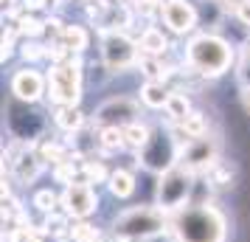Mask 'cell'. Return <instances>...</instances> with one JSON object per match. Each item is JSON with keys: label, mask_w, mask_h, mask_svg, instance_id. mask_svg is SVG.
I'll return each instance as SVG.
<instances>
[{"label": "cell", "mask_w": 250, "mask_h": 242, "mask_svg": "<svg viewBox=\"0 0 250 242\" xmlns=\"http://www.w3.org/2000/svg\"><path fill=\"white\" fill-rule=\"evenodd\" d=\"M0 3H6V6H9V3H14V0H0Z\"/></svg>", "instance_id": "32"}, {"label": "cell", "mask_w": 250, "mask_h": 242, "mask_svg": "<svg viewBox=\"0 0 250 242\" xmlns=\"http://www.w3.org/2000/svg\"><path fill=\"white\" fill-rule=\"evenodd\" d=\"M17 177L23 180V183H28V180H34L37 175H40V158L37 155H23L20 161H17Z\"/></svg>", "instance_id": "22"}, {"label": "cell", "mask_w": 250, "mask_h": 242, "mask_svg": "<svg viewBox=\"0 0 250 242\" xmlns=\"http://www.w3.org/2000/svg\"><path fill=\"white\" fill-rule=\"evenodd\" d=\"M166 228H169V214H163L160 208H149V206L129 208L124 214H118L115 222H113L115 240H121V242L155 240V237H160Z\"/></svg>", "instance_id": "3"}, {"label": "cell", "mask_w": 250, "mask_h": 242, "mask_svg": "<svg viewBox=\"0 0 250 242\" xmlns=\"http://www.w3.org/2000/svg\"><path fill=\"white\" fill-rule=\"evenodd\" d=\"M177 155H180V144L174 138V132L171 130H166V132L160 130V132H152L149 141L138 150V161L144 163V169L160 175L177 163Z\"/></svg>", "instance_id": "5"}, {"label": "cell", "mask_w": 250, "mask_h": 242, "mask_svg": "<svg viewBox=\"0 0 250 242\" xmlns=\"http://www.w3.org/2000/svg\"><path fill=\"white\" fill-rule=\"evenodd\" d=\"M242 107L250 113V85L248 88H242Z\"/></svg>", "instance_id": "30"}, {"label": "cell", "mask_w": 250, "mask_h": 242, "mask_svg": "<svg viewBox=\"0 0 250 242\" xmlns=\"http://www.w3.org/2000/svg\"><path fill=\"white\" fill-rule=\"evenodd\" d=\"M0 175H3V163H0Z\"/></svg>", "instance_id": "33"}, {"label": "cell", "mask_w": 250, "mask_h": 242, "mask_svg": "<svg viewBox=\"0 0 250 242\" xmlns=\"http://www.w3.org/2000/svg\"><path fill=\"white\" fill-rule=\"evenodd\" d=\"M110 192H113V197H118V200H126V197H132V192H135V177H132V172H126V169H115L110 177Z\"/></svg>", "instance_id": "16"}, {"label": "cell", "mask_w": 250, "mask_h": 242, "mask_svg": "<svg viewBox=\"0 0 250 242\" xmlns=\"http://www.w3.org/2000/svg\"><path fill=\"white\" fill-rule=\"evenodd\" d=\"M138 65H141V70L146 73L149 82H166V76H169V68H166L160 59H155V57H144Z\"/></svg>", "instance_id": "21"}, {"label": "cell", "mask_w": 250, "mask_h": 242, "mask_svg": "<svg viewBox=\"0 0 250 242\" xmlns=\"http://www.w3.org/2000/svg\"><path fill=\"white\" fill-rule=\"evenodd\" d=\"M169 88L163 85V82H146L144 88H141V102L146 104V107H152V110H160L163 104H166V99H169Z\"/></svg>", "instance_id": "17"}, {"label": "cell", "mask_w": 250, "mask_h": 242, "mask_svg": "<svg viewBox=\"0 0 250 242\" xmlns=\"http://www.w3.org/2000/svg\"><path fill=\"white\" fill-rule=\"evenodd\" d=\"M141 51L146 54V57H155V59H160L166 51H169V40L163 37V31L160 28H155V25H149L146 31L141 34Z\"/></svg>", "instance_id": "14"}, {"label": "cell", "mask_w": 250, "mask_h": 242, "mask_svg": "<svg viewBox=\"0 0 250 242\" xmlns=\"http://www.w3.org/2000/svg\"><path fill=\"white\" fill-rule=\"evenodd\" d=\"M99 144H102V150H107V152L121 150V147H124L121 127H102V138H99Z\"/></svg>", "instance_id": "23"}, {"label": "cell", "mask_w": 250, "mask_h": 242, "mask_svg": "<svg viewBox=\"0 0 250 242\" xmlns=\"http://www.w3.org/2000/svg\"><path fill=\"white\" fill-rule=\"evenodd\" d=\"M115 242H121V240H115Z\"/></svg>", "instance_id": "35"}, {"label": "cell", "mask_w": 250, "mask_h": 242, "mask_svg": "<svg viewBox=\"0 0 250 242\" xmlns=\"http://www.w3.org/2000/svg\"><path fill=\"white\" fill-rule=\"evenodd\" d=\"M17 31L25 37H37L45 31V23H40V20H34V17H20V23H17Z\"/></svg>", "instance_id": "24"}, {"label": "cell", "mask_w": 250, "mask_h": 242, "mask_svg": "<svg viewBox=\"0 0 250 242\" xmlns=\"http://www.w3.org/2000/svg\"><path fill=\"white\" fill-rule=\"evenodd\" d=\"M6 195H9V186H6L3 180H0V197H6Z\"/></svg>", "instance_id": "31"}, {"label": "cell", "mask_w": 250, "mask_h": 242, "mask_svg": "<svg viewBox=\"0 0 250 242\" xmlns=\"http://www.w3.org/2000/svg\"><path fill=\"white\" fill-rule=\"evenodd\" d=\"M54 118H57V124L65 130V132H76V130L84 124V115H82L79 107H59Z\"/></svg>", "instance_id": "20"}, {"label": "cell", "mask_w": 250, "mask_h": 242, "mask_svg": "<svg viewBox=\"0 0 250 242\" xmlns=\"http://www.w3.org/2000/svg\"><path fill=\"white\" fill-rule=\"evenodd\" d=\"M216 161H219V141L211 132L203 138L186 141L180 147V155H177V166H183L186 172L197 175V177L208 172Z\"/></svg>", "instance_id": "7"}, {"label": "cell", "mask_w": 250, "mask_h": 242, "mask_svg": "<svg viewBox=\"0 0 250 242\" xmlns=\"http://www.w3.org/2000/svg\"><path fill=\"white\" fill-rule=\"evenodd\" d=\"M149 135H152V130H149L146 124H141V121H129V124H124V127H121L124 147H129V150H135V152L149 141Z\"/></svg>", "instance_id": "15"}, {"label": "cell", "mask_w": 250, "mask_h": 242, "mask_svg": "<svg viewBox=\"0 0 250 242\" xmlns=\"http://www.w3.org/2000/svg\"><path fill=\"white\" fill-rule=\"evenodd\" d=\"M23 57H25V59H40V57H45V48L37 45V43H25Z\"/></svg>", "instance_id": "27"}, {"label": "cell", "mask_w": 250, "mask_h": 242, "mask_svg": "<svg viewBox=\"0 0 250 242\" xmlns=\"http://www.w3.org/2000/svg\"><path fill=\"white\" fill-rule=\"evenodd\" d=\"M113 3H121V0H113Z\"/></svg>", "instance_id": "34"}, {"label": "cell", "mask_w": 250, "mask_h": 242, "mask_svg": "<svg viewBox=\"0 0 250 242\" xmlns=\"http://www.w3.org/2000/svg\"><path fill=\"white\" fill-rule=\"evenodd\" d=\"M37 206L48 211V208L54 206V195H51V192H40V195H37Z\"/></svg>", "instance_id": "29"}, {"label": "cell", "mask_w": 250, "mask_h": 242, "mask_svg": "<svg viewBox=\"0 0 250 242\" xmlns=\"http://www.w3.org/2000/svg\"><path fill=\"white\" fill-rule=\"evenodd\" d=\"M177 242H228V217L214 203H188L169 214Z\"/></svg>", "instance_id": "1"}, {"label": "cell", "mask_w": 250, "mask_h": 242, "mask_svg": "<svg viewBox=\"0 0 250 242\" xmlns=\"http://www.w3.org/2000/svg\"><path fill=\"white\" fill-rule=\"evenodd\" d=\"M59 37H62V48L65 51H73V54H82L84 48H87V31L82 28V25H65L62 31H59Z\"/></svg>", "instance_id": "18"}, {"label": "cell", "mask_w": 250, "mask_h": 242, "mask_svg": "<svg viewBox=\"0 0 250 242\" xmlns=\"http://www.w3.org/2000/svg\"><path fill=\"white\" fill-rule=\"evenodd\" d=\"M160 14H163V23L169 25L174 34H188L197 25V9L188 0H163Z\"/></svg>", "instance_id": "9"}, {"label": "cell", "mask_w": 250, "mask_h": 242, "mask_svg": "<svg viewBox=\"0 0 250 242\" xmlns=\"http://www.w3.org/2000/svg\"><path fill=\"white\" fill-rule=\"evenodd\" d=\"M171 132H174V135H180L177 144L183 147L186 141H194V138L208 135V118H205V113H200V110H191L183 121H177V127L171 130Z\"/></svg>", "instance_id": "13"}, {"label": "cell", "mask_w": 250, "mask_h": 242, "mask_svg": "<svg viewBox=\"0 0 250 242\" xmlns=\"http://www.w3.org/2000/svg\"><path fill=\"white\" fill-rule=\"evenodd\" d=\"M236 76H239V85H242V88L250 85V57L248 54H242V62L236 65Z\"/></svg>", "instance_id": "25"}, {"label": "cell", "mask_w": 250, "mask_h": 242, "mask_svg": "<svg viewBox=\"0 0 250 242\" xmlns=\"http://www.w3.org/2000/svg\"><path fill=\"white\" fill-rule=\"evenodd\" d=\"M186 59L200 76L216 79V76L230 70L236 54H233V45L228 40H222L219 34H197L186 45Z\"/></svg>", "instance_id": "2"}, {"label": "cell", "mask_w": 250, "mask_h": 242, "mask_svg": "<svg viewBox=\"0 0 250 242\" xmlns=\"http://www.w3.org/2000/svg\"><path fill=\"white\" fill-rule=\"evenodd\" d=\"M135 115H138V104L132 99H110L99 107L96 121L104 124V127H124L129 121H135Z\"/></svg>", "instance_id": "10"}, {"label": "cell", "mask_w": 250, "mask_h": 242, "mask_svg": "<svg viewBox=\"0 0 250 242\" xmlns=\"http://www.w3.org/2000/svg\"><path fill=\"white\" fill-rule=\"evenodd\" d=\"M163 110H166L169 118L177 124V121H183L186 115L191 113V102H188L186 93H169V99H166V104H163Z\"/></svg>", "instance_id": "19"}, {"label": "cell", "mask_w": 250, "mask_h": 242, "mask_svg": "<svg viewBox=\"0 0 250 242\" xmlns=\"http://www.w3.org/2000/svg\"><path fill=\"white\" fill-rule=\"evenodd\" d=\"M233 14H236V20H239L242 25H250V0H242Z\"/></svg>", "instance_id": "26"}, {"label": "cell", "mask_w": 250, "mask_h": 242, "mask_svg": "<svg viewBox=\"0 0 250 242\" xmlns=\"http://www.w3.org/2000/svg\"><path fill=\"white\" fill-rule=\"evenodd\" d=\"M87 175H90L93 180H104V177H110V175L104 172L102 163H87Z\"/></svg>", "instance_id": "28"}, {"label": "cell", "mask_w": 250, "mask_h": 242, "mask_svg": "<svg viewBox=\"0 0 250 242\" xmlns=\"http://www.w3.org/2000/svg\"><path fill=\"white\" fill-rule=\"evenodd\" d=\"M96 206H99V200H96L90 186H84V183L68 186V192H65V208H68V214H73V217H90L93 211H96Z\"/></svg>", "instance_id": "11"}, {"label": "cell", "mask_w": 250, "mask_h": 242, "mask_svg": "<svg viewBox=\"0 0 250 242\" xmlns=\"http://www.w3.org/2000/svg\"><path fill=\"white\" fill-rule=\"evenodd\" d=\"M51 99L59 107H76L82 99V70L76 62H59L48 73Z\"/></svg>", "instance_id": "6"}, {"label": "cell", "mask_w": 250, "mask_h": 242, "mask_svg": "<svg viewBox=\"0 0 250 242\" xmlns=\"http://www.w3.org/2000/svg\"><path fill=\"white\" fill-rule=\"evenodd\" d=\"M12 93L20 102H37L42 93H45V79L37 73V70H17L12 79Z\"/></svg>", "instance_id": "12"}, {"label": "cell", "mask_w": 250, "mask_h": 242, "mask_svg": "<svg viewBox=\"0 0 250 242\" xmlns=\"http://www.w3.org/2000/svg\"><path fill=\"white\" fill-rule=\"evenodd\" d=\"M194 180L197 175L186 172L183 166H171L166 172H160V180H158V208L163 214H174L180 211L183 206H188L191 200V192H194Z\"/></svg>", "instance_id": "4"}, {"label": "cell", "mask_w": 250, "mask_h": 242, "mask_svg": "<svg viewBox=\"0 0 250 242\" xmlns=\"http://www.w3.org/2000/svg\"><path fill=\"white\" fill-rule=\"evenodd\" d=\"M102 57H104V65L110 70H124L138 62V48L121 31H107L102 40Z\"/></svg>", "instance_id": "8"}]
</instances>
